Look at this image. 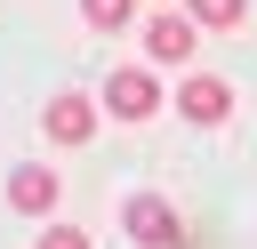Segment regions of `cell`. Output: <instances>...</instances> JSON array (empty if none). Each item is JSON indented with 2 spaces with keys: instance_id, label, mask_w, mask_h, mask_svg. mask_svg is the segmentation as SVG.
<instances>
[{
  "instance_id": "obj_8",
  "label": "cell",
  "mask_w": 257,
  "mask_h": 249,
  "mask_svg": "<svg viewBox=\"0 0 257 249\" xmlns=\"http://www.w3.org/2000/svg\"><path fill=\"white\" fill-rule=\"evenodd\" d=\"M249 16V0H193V24H209V32H233Z\"/></svg>"
},
{
  "instance_id": "obj_6",
  "label": "cell",
  "mask_w": 257,
  "mask_h": 249,
  "mask_svg": "<svg viewBox=\"0 0 257 249\" xmlns=\"http://www.w3.org/2000/svg\"><path fill=\"white\" fill-rule=\"evenodd\" d=\"M193 48H201V24H193V16H177V8H169V16H153V24H145V56H153V64H185Z\"/></svg>"
},
{
  "instance_id": "obj_9",
  "label": "cell",
  "mask_w": 257,
  "mask_h": 249,
  "mask_svg": "<svg viewBox=\"0 0 257 249\" xmlns=\"http://www.w3.org/2000/svg\"><path fill=\"white\" fill-rule=\"evenodd\" d=\"M32 249H88V233H80V225H48Z\"/></svg>"
},
{
  "instance_id": "obj_3",
  "label": "cell",
  "mask_w": 257,
  "mask_h": 249,
  "mask_svg": "<svg viewBox=\"0 0 257 249\" xmlns=\"http://www.w3.org/2000/svg\"><path fill=\"white\" fill-rule=\"evenodd\" d=\"M56 193H64V177H56L48 161H16V169H8V209L48 217V209H56Z\"/></svg>"
},
{
  "instance_id": "obj_7",
  "label": "cell",
  "mask_w": 257,
  "mask_h": 249,
  "mask_svg": "<svg viewBox=\"0 0 257 249\" xmlns=\"http://www.w3.org/2000/svg\"><path fill=\"white\" fill-rule=\"evenodd\" d=\"M80 16H88L96 32H128V24H137V0H80Z\"/></svg>"
},
{
  "instance_id": "obj_5",
  "label": "cell",
  "mask_w": 257,
  "mask_h": 249,
  "mask_svg": "<svg viewBox=\"0 0 257 249\" xmlns=\"http://www.w3.org/2000/svg\"><path fill=\"white\" fill-rule=\"evenodd\" d=\"M40 129H48L56 145H88V137H96V96H80V88H64V96H48V112H40Z\"/></svg>"
},
{
  "instance_id": "obj_4",
  "label": "cell",
  "mask_w": 257,
  "mask_h": 249,
  "mask_svg": "<svg viewBox=\"0 0 257 249\" xmlns=\"http://www.w3.org/2000/svg\"><path fill=\"white\" fill-rule=\"evenodd\" d=\"M177 112L201 120V129H217V120L233 112V88H225L217 72H185V80H177Z\"/></svg>"
},
{
  "instance_id": "obj_1",
  "label": "cell",
  "mask_w": 257,
  "mask_h": 249,
  "mask_svg": "<svg viewBox=\"0 0 257 249\" xmlns=\"http://www.w3.org/2000/svg\"><path fill=\"white\" fill-rule=\"evenodd\" d=\"M120 233H128L137 249H177V241H185V217H177L161 193H128V201H120Z\"/></svg>"
},
{
  "instance_id": "obj_2",
  "label": "cell",
  "mask_w": 257,
  "mask_h": 249,
  "mask_svg": "<svg viewBox=\"0 0 257 249\" xmlns=\"http://www.w3.org/2000/svg\"><path fill=\"white\" fill-rule=\"evenodd\" d=\"M112 120H153L161 112V80L145 72V64H112V80H104V96H96Z\"/></svg>"
}]
</instances>
